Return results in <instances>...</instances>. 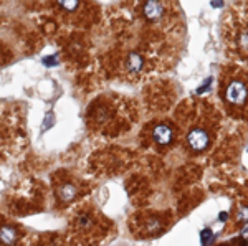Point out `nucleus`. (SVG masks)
Listing matches in <instances>:
<instances>
[{"mask_svg": "<svg viewBox=\"0 0 248 246\" xmlns=\"http://www.w3.org/2000/svg\"><path fill=\"white\" fill-rule=\"evenodd\" d=\"M187 142H189V145L192 149L201 152V150H205L209 147L210 137L203 129H192L189 132V136H187Z\"/></svg>", "mask_w": 248, "mask_h": 246, "instance_id": "obj_2", "label": "nucleus"}, {"mask_svg": "<svg viewBox=\"0 0 248 246\" xmlns=\"http://www.w3.org/2000/svg\"><path fill=\"white\" fill-rule=\"evenodd\" d=\"M53 122H55V116H53V113H48L46 116H45V121H43V129H50L51 126H53Z\"/></svg>", "mask_w": 248, "mask_h": 246, "instance_id": "obj_12", "label": "nucleus"}, {"mask_svg": "<svg viewBox=\"0 0 248 246\" xmlns=\"http://www.w3.org/2000/svg\"><path fill=\"white\" fill-rule=\"evenodd\" d=\"M42 63L46 66V68H51V66L58 65V55H50V57H45L42 59Z\"/></svg>", "mask_w": 248, "mask_h": 246, "instance_id": "obj_11", "label": "nucleus"}, {"mask_svg": "<svg viewBox=\"0 0 248 246\" xmlns=\"http://www.w3.org/2000/svg\"><path fill=\"white\" fill-rule=\"evenodd\" d=\"M60 7H63L65 10H75L78 9V2H60Z\"/></svg>", "mask_w": 248, "mask_h": 246, "instance_id": "obj_14", "label": "nucleus"}, {"mask_svg": "<svg viewBox=\"0 0 248 246\" xmlns=\"http://www.w3.org/2000/svg\"><path fill=\"white\" fill-rule=\"evenodd\" d=\"M210 85H212V78H207V81L203 83V85L201 86V88L197 89V94H202L203 91H207V89H209V86H210Z\"/></svg>", "mask_w": 248, "mask_h": 246, "instance_id": "obj_15", "label": "nucleus"}, {"mask_svg": "<svg viewBox=\"0 0 248 246\" xmlns=\"http://www.w3.org/2000/svg\"><path fill=\"white\" fill-rule=\"evenodd\" d=\"M214 240V233H212L210 228H205L203 232L201 233V241H202V246H209L210 241Z\"/></svg>", "mask_w": 248, "mask_h": 246, "instance_id": "obj_9", "label": "nucleus"}, {"mask_svg": "<svg viewBox=\"0 0 248 246\" xmlns=\"http://www.w3.org/2000/svg\"><path fill=\"white\" fill-rule=\"evenodd\" d=\"M242 238H247V240H248V225H247L245 228H243V232H242Z\"/></svg>", "mask_w": 248, "mask_h": 246, "instance_id": "obj_17", "label": "nucleus"}, {"mask_svg": "<svg viewBox=\"0 0 248 246\" xmlns=\"http://www.w3.org/2000/svg\"><path fill=\"white\" fill-rule=\"evenodd\" d=\"M238 43H240V46H242V50L248 51V31H243V33L240 35Z\"/></svg>", "mask_w": 248, "mask_h": 246, "instance_id": "obj_13", "label": "nucleus"}, {"mask_svg": "<svg viewBox=\"0 0 248 246\" xmlns=\"http://www.w3.org/2000/svg\"><path fill=\"white\" fill-rule=\"evenodd\" d=\"M159 230H161V221H159L157 218H151V220H147L146 232L149 233V235H154V233H157Z\"/></svg>", "mask_w": 248, "mask_h": 246, "instance_id": "obj_8", "label": "nucleus"}, {"mask_svg": "<svg viewBox=\"0 0 248 246\" xmlns=\"http://www.w3.org/2000/svg\"><path fill=\"white\" fill-rule=\"evenodd\" d=\"M77 223H78L79 228H90L91 225H93V220H91L90 215H86V213H85V215H81V217L78 218Z\"/></svg>", "mask_w": 248, "mask_h": 246, "instance_id": "obj_10", "label": "nucleus"}, {"mask_svg": "<svg viewBox=\"0 0 248 246\" xmlns=\"http://www.w3.org/2000/svg\"><path fill=\"white\" fill-rule=\"evenodd\" d=\"M227 218H229V215H227V213H223V212L220 213V220H222V221H223V220H227Z\"/></svg>", "mask_w": 248, "mask_h": 246, "instance_id": "obj_18", "label": "nucleus"}, {"mask_svg": "<svg viewBox=\"0 0 248 246\" xmlns=\"http://www.w3.org/2000/svg\"><path fill=\"white\" fill-rule=\"evenodd\" d=\"M153 136H154V141L157 142L159 145H167V144H170L172 137H174V132H172V129L167 124H159L157 128L154 129Z\"/></svg>", "mask_w": 248, "mask_h": 246, "instance_id": "obj_3", "label": "nucleus"}, {"mask_svg": "<svg viewBox=\"0 0 248 246\" xmlns=\"http://www.w3.org/2000/svg\"><path fill=\"white\" fill-rule=\"evenodd\" d=\"M248 98V88L243 81L240 79H233L227 85L225 88V99L227 102L230 104H235V106H242L243 102L247 101Z\"/></svg>", "mask_w": 248, "mask_h": 246, "instance_id": "obj_1", "label": "nucleus"}, {"mask_svg": "<svg viewBox=\"0 0 248 246\" xmlns=\"http://www.w3.org/2000/svg\"><path fill=\"white\" fill-rule=\"evenodd\" d=\"M223 3L222 2H212V7H222Z\"/></svg>", "mask_w": 248, "mask_h": 246, "instance_id": "obj_19", "label": "nucleus"}, {"mask_svg": "<svg viewBox=\"0 0 248 246\" xmlns=\"http://www.w3.org/2000/svg\"><path fill=\"white\" fill-rule=\"evenodd\" d=\"M126 66L131 73H139L144 66V59L139 53H131L126 59Z\"/></svg>", "mask_w": 248, "mask_h": 246, "instance_id": "obj_7", "label": "nucleus"}, {"mask_svg": "<svg viewBox=\"0 0 248 246\" xmlns=\"http://www.w3.org/2000/svg\"><path fill=\"white\" fill-rule=\"evenodd\" d=\"M142 14L144 17L147 20H151V22H155V20L162 18L164 15V5L159 2H147L146 5H144L142 9Z\"/></svg>", "mask_w": 248, "mask_h": 246, "instance_id": "obj_4", "label": "nucleus"}, {"mask_svg": "<svg viewBox=\"0 0 248 246\" xmlns=\"http://www.w3.org/2000/svg\"><path fill=\"white\" fill-rule=\"evenodd\" d=\"M238 220H248V208H242L238 212Z\"/></svg>", "mask_w": 248, "mask_h": 246, "instance_id": "obj_16", "label": "nucleus"}, {"mask_svg": "<svg viewBox=\"0 0 248 246\" xmlns=\"http://www.w3.org/2000/svg\"><path fill=\"white\" fill-rule=\"evenodd\" d=\"M57 193H58L60 200L65 202V203H70V202H73L75 198H77L78 188L75 187V185H71V184H65V185H62V187L57 190Z\"/></svg>", "mask_w": 248, "mask_h": 246, "instance_id": "obj_6", "label": "nucleus"}, {"mask_svg": "<svg viewBox=\"0 0 248 246\" xmlns=\"http://www.w3.org/2000/svg\"><path fill=\"white\" fill-rule=\"evenodd\" d=\"M17 240H18V233L14 227L3 225V227L0 228V241L5 246H14L17 243Z\"/></svg>", "mask_w": 248, "mask_h": 246, "instance_id": "obj_5", "label": "nucleus"}]
</instances>
